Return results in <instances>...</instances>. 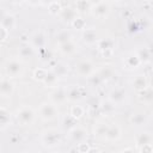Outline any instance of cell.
I'll return each instance as SVG.
<instances>
[{
    "label": "cell",
    "mask_w": 153,
    "mask_h": 153,
    "mask_svg": "<svg viewBox=\"0 0 153 153\" xmlns=\"http://www.w3.org/2000/svg\"><path fill=\"white\" fill-rule=\"evenodd\" d=\"M87 153H100V152H99L98 148H90V149L87 151Z\"/></svg>",
    "instance_id": "cell-47"
},
{
    "label": "cell",
    "mask_w": 153,
    "mask_h": 153,
    "mask_svg": "<svg viewBox=\"0 0 153 153\" xmlns=\"http://www.w3.org/2000/svg\"><path fill=\"white\" fill-rule=\"evenodd\" d=\"M38 115L44 121H51L59 115V110H57V106L51 102H45L39 105Z\"/></svg>",
    "instance_id": "cell-1"
},
{
    "label": "cell",
    "mask_w": 153,
    "mask_h": 153,
    "mask_svg": "<svg viewBox=\"0 0 153 153\" xmlns=\"http://www.w3.org/2000/svg\"><path fill=\"white\" fill-rule=\"evenodd\" d=\"M121 153H136V152H135L134 148H131V147H127V148H124Z\"/></svg>",
    "instance_id": "cell-44"
},
{
    "label": "cell",
    "mask_w": 153,
    "mask_h": 153,
    "mask_svg": "<svg viewBox=\"0 0 153 153\" xmlns=\"http://www.w3.org/2000/svg\"><path fill=\"white\" fill-rule=\"evenodd\" d=\"M129 121H130V123L133 126H143L147 122V117L142 112H136V114H133L130 116V120Z\"/></svg>",
    "instance_id": "cell-25"
},
{
    "label": "cell",
    "mask_w": 153,
    "mask_h": 153,
    "mask_svg": "<svg viewBox=\"0 0 153 153\" xmlns=\"http://www.w3.org/2000/svg\"><path fill=\"white\" fill-rule=\"evenodd\" d=\"M57 81H59V78L56 76V74L51 69H47V74H45V76H44L42 82L47 87H56L57 86Z\"/></svg>",
    "instance_id": "cell-18"
},
{
    "label": "cell",
    "mask_w": 153,
    "mask_h": 153,
    "mask_svg": "<svg viewBox=\"0 0 153 153\" xmlns=\"http://www.w3.org/2000/svg\"><path fill=\"white\" fill-rule=\"evenodd\" d=\"M141 62L139 61V59L136 57L135 54H129L126 59H124V65L128 67V68H136Z\"/></svg>",
    "instance_id": "cell-27"
},
{
    "label": "cell",
    "mask_w": 153,
    "mask_h": 153,
    "mask_svg": "<svg viewBox=\"0 0 153 153\" xmlns=\"http://www.w3.org/2000/svg\"><path fill=\"white\" fill-rule=\"evenodd\" d=\"M10 140H11V142H12V143H17L20 139H19L18 136H14V135H13V136H11V139H10Z\"/></svg>",
    "instance_id": "cell-46"
},
{
    "label": "cell",
    "mask_w": 153,
    "mask_h": 153,
    "mask_svg": "<svg viewBox=\"0 0 153 153\" xmlns=\"http://www.w3.org/2000/svg\"><path fill=\"white\" fill-rule=\"evenodd\" d=\"M75 72L82 78H88L91 74L94 73V65L88 60L79 61L75 66Z\"/></svg>",
    "instance_id": "cell-5"
},
{
    "label": "cell",
    "mask_w": 153,
    "mask_h": 153,
    "mask_svg": "<svg viewBox=\"0 0 153 153\" xmlns=\"http://www.w3.org/2000/svg\"><path fill=\"white\" fill-rule=\"evenodd\" d=\"M81 39L85 44H88V45H92V44H97L98 42V33L94 29H85L82 31V35H81Z\"/></svg>",
    "instance_id": "cell-10"
},
{
    "label": "cell",
    "mask_w": 153,
    "mask_h": 153,
    "mask_svg": "<svg viewBox=\"0 0 153 153\" xmlns=\"http://www.w3.org/2000/svg\"><path fill=\"white\" fill-rule=\"evenodd\" d=\"M88 149H90V147H88V145L86 142L78 143V151H79V153H87Z\"/></svg>",
    "instance_id": "cell-40"
},
{
    "label": "cell",
    "mask_w": 153,
    "mask_h": 153,
    "mask_svg": "<svg viewBox=\"0 0 153 153\" xmlns=\"http://www.w3.org/2000/svg\"><path fill=\"white\" fill-rule=\"evenodd\" d=\"M87 130L85 129V128H82V127H79V126H76V127H74L73 129H71L69 131H68V136H69V139L74 142V143H81V142H85L86 141V139H87Z\"/></svg>",
    "instance_id": "cell-6"
},
{
    "label": "cell",
    "mask_w": 153,
    "mask_h": 153,
    "mask_svg": "<svg viewBox=\"0 0 153 153\" xmlns=\"http://www.w3.org/2000/svg\"><path fill=\"white\" fill-rule=\"evenodd\" d=\"M45 35L42 31H37L31 36V45L32 48H37V49H43L45 45Z\"/></svg>",
    "instance_id": "cell-11"
},
{
    "label": "cell",
    "mask_w": 153,
    "mask_h": 153,
    "mask_svg": "<svg viewBox=\"0 0 153 153\" xmlns=\"http://www.w3.org/2000/svg\"><path fill=\"white\" fill-rule=\"evenodd\" d=\"M135 55H136V57L139 59L140 62L146 63V62H149L151 61V50L147 47H140V48H137Z\"/></svg>",
    "instance_id": "cell-19"
},
{
    "label": "cell",
    "mask_w": 153,
    "mask_h": 153,
    "mask_svg": "<svg viewBox=\"0 0 153 153\" xmlns=\"http://www.w3.org/2000/svg\"><path fill=\"white\" fill-rule=\"evenodd\" d=\"M71 24H72L75 29H78V30H85V29H86V22H85V19H82L81 17H76Z\"/></svg>",
    "instance_id": "cell-35"
},
{
    "label": "cell",
    "mask_w": 153,
    "mask_h": 153,
    "mask_svg": "<svg viewBox=\"0 0 153 153\" xmlns=\"http://www.w3.org/2000/svg\"><path fill=\"white\" fill-rule=\"evenodd\" d=\"M84 108L81 106V105H73L72 108H71V111H69V115L73 117V118H75V120H79L82 115H84Z\"/></svg>",
    "instance_id": "cell-30"
},
{
    "label": "cell",
    "mask_w": 153,
    "mask_h": 153,
    "mask_svg": "<svg viewBox=\"0 0 153 153\" xmlns=\"http://www.w3.org/2000/svg\"><path fill=\"white\" fill-rule=\"evenodd\" d=\"M84 96V90L80 86H73L67 90V99L71 102L80 100Z\"/></svg>",
    "instance_id": "cell-15"
},
{
    "label": "cell",
    "mask_w": 153,
    "mask_h": 153,
    "mask_svg": "<svg viewBox=\"0 0 153 153\" xmlns=\"http://www.w3.org/2000/svg\"><path fill=\"white\" fill-rule=\"evenodd\" d=\"M127 99V92L122 87H115L109 93V102H111L114 105L122 104Z\"/></svg>",
    "instance_id": "cell-8"
},
{
    "label": "cell",
    "mask_w": 153,
    "mask_h": 153,
    "mask_svg": "<svg viewBox=\"0 0 153 153\" xmlns=\"http://www.w3.org/2000/svg\"><path fill=\"white\" fill-rule=\"evenodd\" d=\"M55 41H56V43L59 45L60 44H63L66 42L72 41V33H71V31L69 30H61V31H59L56 33V36H55Z\"/></svg>",
    "instance_id": "cell-21"
},
{
    "label": "cell",
    "mask_w": 153,
    "mask_h": 153,
    "mask_svg": "<svg viewBox=\"0 0 153 153\" xmlns=\"http://www.w3.org/2000/svg\"><path fill=\"white\" fill-rule=\"evenodd\" d=\"M62 10V6H61V2H57V1H51L48 4V11L51 13V14H59Z\"/></svg>",
    "instance_id": "cell-32"
},
{
    "label": "cell",
    "mask_w": 153,
    "mask_h": 153,
    "mask_svg": "<svg viewBox=\"0 0 153 153\" xmlns=\"http://www.w3.org/2000/svg\"><path fill=\"white\" fill-rule=\"evenodd\" d=\"M59 14H60L61 20H63L66 23H72L78 17V12L72 7H62V10Z\"/></svg>",
    "instance_id": "cell-12"
},
{
    "label": "cell",
    "mask_w": 153,
    "mask_h": 153,
    "mask_svg": "<svg viewBox=\"0 0 153 153\" xmlns=\"http://www.w3.org/2000/svg\"><path fill=\"white\" fill-rule=\"evenodd\" d=\"M7 37H8V31H7L5 27H2V26L0 25V42L6 41Z\"/></svg>",
    "instance_id": "cell-41"
},
{
    "label": "cell",
    "mask_w": 153,
    "mask_h": 153,
    "mask_svg": "<svg viewBox=\"0 0 153 153\" xmlns=\"http://www.w3.org/2000/svg\"><path fill=\"white\" fill-rule=\"evenodd\" d=\"M45 74H47V69H44V68H36L33 71V73H32V76L36 80H38V81H43Z\"/></svg>",
    "instance_id": "cell-36"
},
{
    "label": "cell",
    "mask_w": 153,
    "mask_h": 153,
    "mask_svg": "<svg viewBox=\"0 0 153 153\" xmlns=\"http://www.w3.org/2000/svg\"><path fill=\"white\" fill-rule=\"evenodd\" d=\"M50 97V100L53 104L55 105H60V104H63L66 103L68 99H67V90L63 88V87H56L54 91L50 92L49 94Z\"/></svg>",
    "instance_id": "cell-9"
},
{
    "label": "cell",
    "mask_w": 153,
    "mask_h": 153,
    "mask_svg": "<svg viewBox=\"0 0 153 153\" xmlns=\"http://www.w3.org/2000/svg\"><path fill=\"white\" fill-rule=\"evenodd\" d=\"M60 142H61V134L56 129H48L42 135V143L45 147L53 148L60 145Z\"/></svg>",
    "instance_id": "cell-3"
},
{
    "label": "cell",
    "mask_w": 153,
    "mask_h": 153,
    "mask_svg": "<svg viewBox=\"0 0 153 153\" xmlns=\"http://www.w3.org/2000/svg\"><path fill=\"white\" fill-rule=\"evenodd\" d=\"M114 44H115L114 41H112V39H109V38H100V39H98V42H97V45H98V48L100 49V51L112 49V48H114Z\"/></svg>",
    "instance_id": "cell-28"
},
{
    "label": "cell",
    "mask_w": 153,
    "mask_h": 153,
    "mask_svg": "<svg viewBox=\"0 0 153 153\" xmlns=\"http://www.w3.org/2000/svg\"><path fill=\"white\" fill-rule=\"evenodd\" d=\"M136 141H137V145L141 147V146H145V145H149L152 142V135L149 133H141L137 135L136 137Z\"/></svg>",
    "instance_id": "cell-29"
},
{
    "label": "cell",
    "mask_w": 153,
    "mask_h": 153,
    "mask_svg": "<svg viewBox=\"0 0 153 153\" xmlns=\"http://www.w3.org/2000/svg\"><path fill=\"white\" fill-rule=\"evenodd\" d=\"M108 130V124L105 123H98L94 128V133L97 136H102V137H105V133Z\"/></svg>",
    "instance_id": "cell-34"
},
{
    "label": "cell",
    "mask_w": 153,
    "mask_h": 153,
    "mask_svg": "<svg viewBox=\"0 0 153 153\" xmlns=\"http://www.w3.org/2000/svg\"><path fill=\"white\" fill-rule=\"evenodd\" d=\"M114 74H115V71H114V68L111 67V66H103L99 71H98V75L100 76V79L104 81V80H109V79H111L112 76H114Z\"/></svg>",
    "instance_id": "cell-24"
},
{
    "label": "cell",
    "mask_w": 153,
    "mask_h": 153,
    "mask_svg": "<svg viewBox=\"0 0 153 153\" xmlns=\"http://www.w3.org/2000/svg\"><path fill=\"white\" fill-rule=\"evenodd\" d=\"M0 25L2 27H5L10 32V30H12V29L16 27V18H14V16L13 14H10V13H6V16L2 19V22H1Z\"/></svg>",
    "instance_id": "cell-22"
},
{
    "label": "cell",
    "mask_w": 153,
    "mask_h": 153,
    "mask_svg": "<svg viewBox=\"0 0 153 153\" xmlns=\"http://www.w3.org/2000/svg\"><path fill=\"white\" fill-rule=\"evenodd\" d=\"M90 11L97 18H105L110 13V4L108 1H98L91 5Z\"/></svg>",
    "instance_id": "cell-4"
},
{
    "label": "cell",
    "mask_w": 153,
    "mask_h": 153,
    "mask_svg": "<svg viewBox=\"0 0 153 153\" xmlns=\"http://www.w3.org/2000/svg\"><path fill=\"white\" fill-rule=\"evenodd\" d=\"M76 120L75 118H73L71 115H68L67 117H65V120H63V127H65V129H67L68 131L71 130V129H73L74 127H76Z\"/></svg>",
    "instance_id": "cell-33"
},
{
    "label": "cell",
    "mask_w": 153,
    "mask_h": 153,
    "mask_svg": "<svg viewBox=\"0 0 153 153\" xmlns=\"http://www.w3.org/2000/svg\"><path fill=\"white\" fill-rule=\"evenodd\" d=\"M14 91V84L6 78H2V80L0 81V94L4 97H8L13 93Z\"/></svg>",
    "instance_id": "cell-13"
},
{
    "label": "cell",
    "mask_w": 153,
    "mask_h": 153,
    "mask_svg": "<svg viewBox=\"0 0 153 153\" xmlns=\"http://www.w3.org/2000/svg\"><path fill=\"white\" fill-rule=\"evenodd\" d=\"M51 71L56 74L57 78L66 76L68 74V65H66L63 62H57L54 66H51Z\"/></svg>",
    "instance_id": "cell-20"
},
{
    "label": "cell",
    "mask_w": 153,
    "mask_h": 153,
    "mask_svg": "<svg viewBox=\"0 0 153 153\" xmlns=\"http://www.w3.org/2000/svg\"><path fill=\"white\" fill-rule=\"evenodd\" d=\"M88 81H90V84H91L92 86H99V85L103 82V80L100 79V76L98 75V73L91 74V75L88 76Z\"/></svg>",
    "instance_id": "cell-37"
},
{
    "label": "cell",
    "mask_w": 153,
    "mask_h": 153,
    "mask_svg": "<svg viewBox=\"0 0 153 153\" xmlns=\"http://www.w3.org/2000/svg\"><path fill=\"white\" fill-rule=\"evenodd\" d=\"M75 11L76 12H85V11H87V10H90L91 8V5H92V2H88V1H76L75 4Z\"/></svg>",
    "instance_id": "cell-31"
},
{
    "label": "cell",
    "mask_w": 153,
    "mask_h": 153,
    "mask_svg": "<svg viewBox=\"0 0 153 153\" xmlns=\"http://www.w3.org/2000/svg\"><path fill=\"white\" fill-rule=\"evenodd\" d=\"M140 153H152V143H149V145H145V146H141Z\"/></svg>",
    "instance_id": "cell-42"
},
{
    "label": "cell",
    "mask_w": 153,
    "mask_h": 153,
    "mask_svg": "<svg viewBox=\"0 0 153 153\" xmlns=\"http://www.w3.org/2000/svg\"><path fill=\"white\" fill-rule=\"evenodd\" d=\"M102 54H103V56L109 57V56H111V55H112V49H109V50H103V51H102Z\"/></svg>",
    "instance_id": "cell-43"
},
{
    "label": "cell",
    "mask_w": 153,
    "mask_h": 153,
    "mask_svg": "<svg viewBox=\"0 0 153 153\" xmlns=\"http://www.w3.org/2000/svg\"><path fill=\"white\" fill-rule=\"evenodd\" d=\"M10 120V112L5 108H0V124H6Z\"/></svg>",
    "instance_id": "cell-38"
},
{
    "label": "cell",
    "mask_w": 153,
    "mask_h": 153,
    "mask_svg": "<svg viewBox=\"0 0 153 153\" xmlns=\"http://www.w3.org/2000/svg\"><path fill=\"white\" fill-rule=\"evenodd\" d=\"M76 49H78V45L75 44V42L73 39L59 45V50L62 55H72L76 51Z\"/></svg>",
    "instance_id": "cell-17"
},
{
    "label": "cell",
    "mask_w": 153,
    "mask_h": 153,
    "mask_svg": "<svg viewBox=\"0 0 153 153\" xmlns=\"http://www.w3.org/2000/svg\"><path fill=\"white\" fill-rule=\"evenodd\" d=\"M102 108H103V111H105V114H109V112H112V111H114V109H115V105H114L111 102H108L106 104L104 103Z\"/></svg>",
    "instance_id": "cell-39"
},
{
    "label": "cell",
    "mask_w": 153,
    "mask_h": 153,
    "mask_svg": "<svg viewBox=\"0 0 153 153\" xmlns=\"http://www.w3.org/2000/svg\"><path fill=\"white\" fill-rule=\"evenodd\" d=\"M121 134H122L121 128L117 124H111V126H108V130L105 133V139L109 141H117L121 137Z\"/></svg>",
    "instance_id": "cell-14"
},
{
    "label": "cell",
    "mask_w": 153,
    "mask_h": 153,
    "mask_svg": "<svg viewBox=\"0 0 153 153\" xmlns=\"http://www.w3.org/2000/svg\"><path fill=\"white\" fill-rule=\"evenodd\" d=\"M5 71H6V74L10 78H17L23 72V65L18 60H10L6 63Z\"/></svg>",
    "instance_id": "cell-7"
},
{
    "label": "cell",
    "mask_w": 153,
    "mask_h": 153,
    "mask_svg": "<svg viewBox=\"0 0 153 153\" xmlns=\"http://www.w3.org/2000/svg\"><path fill=\"white\" fill-rule=\"evenodd\" d=\"M16 117H17L19 123H22L24 126H30V124L33 123L36 114H35L32 108H30V106H22L20 109L17 110Z\"/></svg>",
    "instance_id": "cell-2"
},
{
    "label": "cell",
    "mask_w": 153,
    "mask_h": 153,
    "mask_svg": "<svg viewBox=\"0 0 153 153\" xmlns=\"http://www.w3.org/2000/svg\"><path fill=\"white\" fill-rule=\"evenodd\" d=\"M140 99L143 103H147V104L152 103V100H153V92H152V88L149 86H147L145 90H142L140 92Z\"/></svg>",
    "instance_id": "cell-26"
},
{
    "label": "cell",
    "mask_w": 153,
    "mask_h": 153,
    "mask_svg": "<svg viewBox=\"0 0 153 153\" xmlns=\"http://www.w3.org/2000/svg\"><path fill=\"white\" fill-rule=\"evenodd\" d=\"M5 16H6V12H5V10H4V8H0V24H1L2 19L5 18Z\"/></svg>",
    "instance_id": "cell-45"
},
{
    "label": "cell",
    "mask_w": 153,
    "mask_h": 153,
    "mask_svg": "<svg viewBox=\"0 0 153 153\" xmlns=\"http://www.w3.org/2000/svg\"><path fill=\"white\" fill-rule=\"evenodd\" d=\"M35 55V49L31 44H23L19 48V56L23 59H31Z\"/></svg>",
    "instance_id": "cell-23"
},
{
    "label": "cell",
    "mask_w": 153,
    "mask_h": 153,
    "mask_svg": "<svg viewBox=\"0 0 153 153\" xmlns=\"http://www.w3.org/2000/svg\"><path fill=\"white\" fill-rule=\"evenodd\" d=\"M131 85H133V87H134L137 92H141L142 90H145V88L148 86V81H147V78H146L143 74H139V75H136V76L133 79Z\"/></svg>",
    "instance_id": "cell-16"
},
{
    "label": "cell",
    "mask_w": 153,
    "mask_h": 153,
    "mask_svg": "<svg viewBox=\"0 0 153 153\" xmlns=\"http://www.w3.org/2000/svg\"><path fill=\"white\" fill-rule=\"evenodd\" d=\"M1 80H2V76H1V74H0V81H1Z\"/></svg>",
    "instance_id": "cell-48"
}]
</instances>
